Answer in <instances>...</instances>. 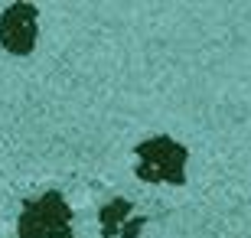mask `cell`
I'll list each match as a JSON object with an SVG mask.
<instances>
[{
    "label": "cell",
    "instance_id": "4",
    "mask_svg": "<svg viewBox=\"0 0 251 238\" xmlns=\"http://www.w3.org/2000/svg\"><path fill=\"white\" fill-rule=\"evenodd\" d=\"M127 219H130V202H127V199H108V202L101 206V212H98L101 235H104V238H118Z\"/></svg>",
    "mask_w": 251,
    "mask_h": 238
},
{
    "label": "cell",
    "instance_id": "5",
    "mask_svg": "<svg viewBox=\"0 0 251 238\" xmlns=\"http://www.w3.org/2000/svg\"><path fill=\"white\" fill-rule=\"evenodd\" d=\"M140 229H144V215H137V219L130 215V219L124 222V229H121V235H118V238H137Z\"/></svg>",
    "mask_w": 251,
    "mask_h": 238
},
{
    "label": "cell",
    "instance_id": "3",
    "mask_svg": "<svg viewBox=\"0 0 251 238\" xmlns=\"http://www.w3.org/2000/svg\"><path fill=\"white\" fill-rule=\"evenodd\" d=\"M39 39V10L33 3H13L0 13V46L13 55H29Z\"/></svg>",
    "mask_w": 251,
    "mask_h": 238
},
{
    "label": "cell",
    "instance_id": "1",
    "mask_svg": "<svg viewBox=\"0 0 251 238\" xmlns=\"http://www.w3.org/2000/svg\"><path fill=\"white\" fill-rule=\"evenodd\" d=\"M17 238H72V209L56 189L26 199L20 209Z\"/></svg>",
    "mask_w": 251,
    "mask_h": 238
},
{
    "label": "cell",
    "instance_id": "2",
    "mask_svg": "<svg viewBox=\"0 0 251 238\" xmlns=\"http://www.w3.org/2000/svg\"><path fill=\"white\" fill-rule=\"evenodd\" d=\"M137 176L147 180V183H160V180H170V183H179L183 180V163H186V154L183 147H176L167 137H153L144 140L137 147Z\"/></svg>",
    "mask_w": 251,
    "mask_h": 238
}]
</instances>
